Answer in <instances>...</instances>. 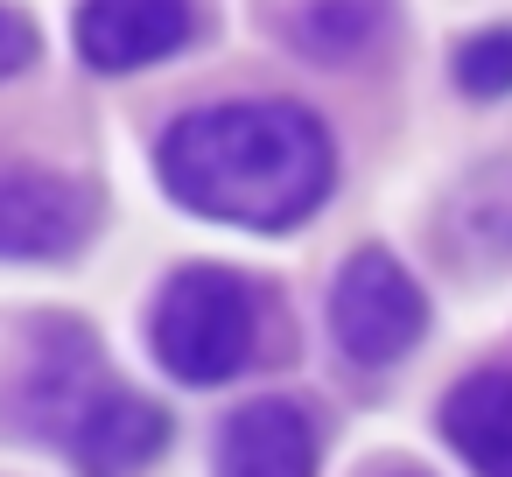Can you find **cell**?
I'll use <instances>...</instances> for the list:
<instances>
[{"mask_svg": "<svg viewBox=\"0 0 512 477\" xmlns=\"http://www.w3.org/2000/svg\"><path fill=\"white\" fill-rule=\"evenodd\" d=\"M155 183L190 218L232 232H295L330 204L337 148L295 99H225L162 127Z\"/></svg>", "mask_w": 512, "mask_h": 477, "instance_id": "1", "label": "cell"}, {"mask_svg": "<svg viewBox=\"0 0 512 477\" xmlns=\"http://www.w3.org/2000/svg\"><path fill=\"white\" fill-rule=\"evenodd\" d=\"M267 288L239 267L190 260L148 302V358L176 386H225L260 358Z\"/></svg>", "mask_w": 512, "mask_h": 477, "instance_id": "2", "label": "cell"}, {"mask_svg": "<svg viewBox=\"0 0 512 477\" xmlns=\"http://www.w3.org/2000/svg\"><path fill=\"white\" fill-rule=\"evenodd\" d=\"M106 225V197L50 162L0 155V267H50L78 260Z\"/></svg>", "mask_w": 512, "mask_h": 477, "instance_id": "3", "label": "cell"}, {"mask_svg": "<svg viewBox=\"0 0 512 477\" xmlns=\"http://www.w3.org/2000/svg\"><path fill=\"white\" fill-rule=\"evenodd\" d=\"M330 337L365 372L400 365L428 337V295H421V281L386 246H358L337 267V288H330Z\"/></svg>", "mask_w": 512, "mask_h": 477, "instance_id": "4", "label": "cell"}, {"mask_svg": "<svg viewBox=\"0 0 512 477\" xmlns=\"http://www.w3.org/2000/svg\"><path fill=\"white\" fill-rule=\"evenodd\" d=\"M197 0H78L71 50L92 78H134L197 43Z\"/></svg>", "mask_w": 512, "mask_h": 477, "instance_id": "5", "label": "cell"}, {"mask_svg": "<svg viewBox=\"0 0 512 477\" xmlns=\"http://www.w3.org/2000/svg\"><path fill=\"white\" fill-rule=\"evenodd\" d=\"M316 456H323V421L302 400H246L218 435V463L253 477H288L309 470Z\"/></svg>", "mask_w": 512, "mask_h": 477, "instance_id": "6", "label": "cell"}, {"mask_svg": "<svg viewBox=\"0 0 512 477\" xmlns=\"http://www.w3.org/2000/svg\"><path fill=\"white\" fill-rule=\"evenodd\" d=\"M162 449H169V414L155 400L127 393V386H106L85 407V421L71 428V442H64V456L85 463V470H141Z\"/></svg>", "mask_w": 512, "mask_h": 477, "instance_id": "7", "label": "cell"}, {"mask_svg": "<svg viewBox=\"0 0 512 477\" xmlns=\"http://www.w3.org/2000/svg\"><path fill=\"white\" fill-rule=\"evenodd\" d=\"M442 442L470 463V470H498L512 477V372H470L442 393Z\"/></svg>", "mask_w": 512, "mask_h": 477, "instance_id": "8", "label": "cell"}, {"mask_svg": "<svg viewBox=\"0 0 512 477\" xmlns=\"http://www.w3.org/2000/svg\"><path fill=\"white\" fill-rule=\"evenodd\" d=\"M449 232H456V246L477 253V260H512V155H505V162H484V169L456 190Z\"/></svg>", "mask_w": 512, "mask_h": 477, "instance_id": "9", "label": "cell"}, {"mask_svg": "<svg viewBox=\"0 0 512 477\" xmlns=\"http://www.w3.org/2000/svg\"><path fill=\"white\" fill-rule=\"evenodd\" d=\"M379 22H386L379 0H302L288 43L302 57H316V64H344V57H358L379 36Z\"/></svg>", "mask_w": 512, "mask_h": 477, "instance_id": "10", "label": "cell"}, {"mask_svg": "<svg viewBox=\"0 0 512 477\" xmlns=\"http://www.w3.org/2000/svg\"><path fill=\"white\" fill-rule=\"evenodd\" d=\"M449 71H456V92L463 99H505L512 92V22L463 36L456 57H449Z\"/></svg>", "mask_w": 512, "mask_h": 477, "instance_id": "11", "label": "cell"}, {"mask_svg": "<svg viewBox=\"0 0 512 477\" xmlns=\"http://www.w3.org/2000/svg\"><path fill=\"white\" fill-rule=\"evenodd\" d=\"M43 57V36H36V15H22L15 0H0V85L29 78Z\"/></svg>", "mask_w": 512, "mask_h": 477, "instance_id": "12", "label": "cell"}]
</instances>
